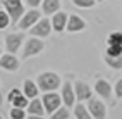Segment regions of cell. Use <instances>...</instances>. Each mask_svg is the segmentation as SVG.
I'll list each match as a JSON object with an SVG mask.
<instances>
[{
    "label": "cell",
    "instance_id": "obj_1",
    "mask_svg": "<svg viewBox=\"0 0 122 119\" xmlns=\"http://www.w3.org/2000/svg\"><path fill=\"white\" fill-rule=\"evenodd\" d=\"M36 83L41 92H55L60 86V76L52 71H45L36 78Z\"/></svg>",
    "mask_w": 122,
    "mask_h": 119
},
{
    "label": "cell",
    "instance_id": "obj_11",
    "mask_svg": "<svg viewBox=\"0 0 122 119\" xmlns=\"http://www.w3.org/2000/svg\"><path fill=\"white\" fill-rule=\"evenodd\" d=\"M22 40L24 36L21 33H9L5 36V45H7V50L9 52H17L21 49V45H22Z\"/></svg>",
    "mask_w": 122,
    "mask_h": 119
},
{
    "label": "cell",
    "instance_id": "obj_28",
    "mask_svg": "<svg viewBox=\"0 0 122 119\" xmlns=\"http://www.w3.org/2000/svg\"><path fill=\"white\" fill-rule=\"evenodd\" d=\"M24 2H26V5H29L31 9H36L38 5L43 4V0H24Z\"/></svg>",
    "mask_w": 122,
    "mask_h": 119
},
{
    "label": "cell",
    "instance_id": "obj_20",
    "mask_svg": "<svg viewBox=\"0 0 122 119\" xmlns=\"http://www.w3.org/2000/svg\"><path fill=\"white\" fill-rule=\"evenodd\" d=\"M105 62H107V66H110L112 69H122V55L113 57V55L105 54Z\"/></svg>",
    "mask_w": 122,
    "mask_h": 119
},
{
    "label": "cell",
    "instance_id": "obj_24",
    "mask_svg": "<svg viewBox=\"0 0 122 119\" xmlns=\"http://www.w3.org/2000/svg\"><path fill=\"white\" fill-rule=\"evenodd\" d=\"M50 117H52V119H69V117H71V112L67 110V105H66V107H59Z\"/></svg>",
    "mask_w": 122,
    "mask_h": 119
},
{
    "label": "cell",
    "instance_id": "obj_6",
    "mask_svg": "<svg viewBox=\"0 0 122 119\" xmlns=\"http://www.w3.org/2000/svg\"><path fill=\"white\" fill-rule=\"evenodd\" d=\"M45 49V43L40 38H29L26 45H24V52H22V59H29L33 55H38Z\"/></svg>",
    "mask_w": 122,
    "mask_h": 119
},
{
    "label": "cell",
    "instance_id": "obj_22",
    "mask_svg": "<svg viewBox=\"0 0 122 119\" xmlns=\"http://www.w3.org/2000/svg\"><path fill=\"white\" fill-rule=\"evenodd\" d=\"M12 24V17H10V14L7 12L5 9L4 11H0V29H5L7 26H10Z\"/></svg>",
    "mask_w": 122,
    "mask_h": 119
},
{
    "label": "cell",
    "instance_id": "obj_2",
    "mask_svg": "<svg viewBox=\"0 0 122 119\" xmlns=\"http://www.w3.org/2000/svg\"><path fill=\"white\" fill-rule=\"evenodd\" d=\"M2 5H4V9L10 14V17H12V24H17L19 19L24 16L22 2H21V0H2Z\"/></svg>",
    "mask_w": 122,
    "mask_h": 119
},
{
    "label": "cell",
    "instance_id": "obj_10",
    "mask_svg": "<svg viewBox=\"0 0 122 119\" xmlns=\"http://www.w3.org/2000/svg\"><path fill=\"white\" fill-rule=\"evenodd\" d=\"M62 102L66 104L67 107H72L74 105V100L77 98L76 97V90H74V86L71 85V81H66L62 85Z\"/></svg>",
    "mask_w": 122,
    "mask_h": 119
},
{
    "label": "cell",
    "instance_id": "obj_21",
    "mask_svg": "<svg viewBox=\"0 0 122 119\" xmlns=\"http://www.w3.org/2000/svg\"><path fill=\"white\" fill-rule=\"evenodd\" d=\"M9 116H10V119H24V117H28V110L22 109V107H14L12 105Z\"/></svg>",
    "mask_w": 122,
    "mask_h": 119
},
{
    "label": "cell",
    "instance_id": "obj_26",
    "mask_svg": "<svg viewBox=\"0 0 122 119\" xmlns=\"http://www.w3.org/2000/svg\"><path fill=\"white\" fill-rule=\"evenodd\" d=\"M107 54L113 55V57H119V55H122V45H108L107 47Z\"/></svg>",
    "mask_w": 122,
    "mask_h": 119
},
{
    "label": "cell",
    "instance_id": "obj_3",
    "mask_svg": "<svg viewBox=\"0 0 122 119\" xmlns=\"http://www.w3.org/2000/svg\"><path fill=\"white\" fill-rule=\"evenodd\" d=\"M41 100H43V105H45V110H46V116H52L55 110L60 107L62 95L53 93V92H45V95H43Z\"/></svg>",
    "mask_w": 122,
    "mask_h": 119
},
{
    "label": "cell",
    "instance_id": "obj_29",
    "mask_svg": "<svg viewBox=\"0 0 122 119\" xmlns=\"http://www.w3.org/2000/svg\"><path fill=\"white\" fill-rule=\"evenodd\" d=\"M17 93H19V88H12V90L9 92V95H7V100L10 102V100H12V98H14V97H15Z\"/></svg>",
    "mask_w": 122,
    "mask_h": 119
},
{
    "label": "cell",
    "instance_id": "obj_4",
    "mask_svg": "<svg viewBox=\"0 0 122 119\" xmlns=\"http://www.w3.org/2000/svg\"><path fill=\"white\" fill-rule=\"evenodd\" d=\"M41 19V12H40L38 9H31V11H28V12H24V16L19 19V22H17V26L21 28V29H31L36 22Z\"/></svg>",
    "mask_w": 122,
    "mask_h": 119
},
{
    "label": "cell",
    "instance_id": "obj_16",
    "mask_svg": "<svg viewBox=\"0 0 122 119\" xmlns=\"http://www.w3.org/2000/svg\"><path fill=\"white\" fill-rule=\"evenodd\" d=\"M41 11L45 16H53L55 12L60 11V0H43Z\"/></svg>",
    "mask_w": 122,
    "mask_h": 119
},
{
    "label": "cell",
    "instance_id": "obj_27",
    "mask_svg": "<svg viewBox=\"0 0 122 119\" xmlns=\"http://www.w3.org/2000/svg\"><path fill=\"white\" fill-rule=\"evenodd\" d=\"M115 97L117 98H122V78L115 83Z\"/></svg>",
    "mask_w": 122,
    "mask_h": 119
},
{
    "label": "cell",
    "instance_id": "obj_23",
    "mask_svg": "<svg viewBox=\"0 0 122 119\" xmlns=\"http://www.w3.org/2000/svg\"><path fill=\"white\" fill-rule=\"evenodd\" d=\"M108 45H122V31H113L107 38Z\"/></svg>",
    "mask_w": 122,
    "mask_h": 119
},
{
    "label": "cell",
    "instance_id": "obj_8",
    "mask_svg": "<svg viewBox=\"0 0 122 119\" xmlns=\"http://www.w3.org/2000/svg\"><path fill=\"white\" fill-rule=\"evenodd\" d=\"M0 66H2V69L14 73V71H17V69L21 67V62H19V59L10 52V54H4L2 57H0Z\"/></svg>",
    "mask_w": 122,
    "mask_h": 119
},
{
    "label": "cell",
    "instance_id": "obj_17",
    "mask_svg": "<svg viewBox=\"0 0 122 119\" xmlns=\"http://www.w3.org/2000/svg\"><path fill=\"white\" fill-rule=\"evenodd\" d=\"M22 92L26 93L29 98H35L40 93V86H38V83L33 81V79H26V81H24V86H22Z\"/></svg>",
    "mask_w": 122,
    "mask_h": 119
},
{
    "label": "cell",
    "instance_id": "obj_19",
    "mask_svg": "<svg viewBox=\"0 0 122 119\" xmlns=\"http://www.w3.org/2000/svg\"><path fill=\"white\" fill-rule=\"evenodd\" d=\"M74 117L76 119H89V117H93L91 112H89V109L84 107L83 104H77L74 107Z\"/></svg>",
    "mask_w": 122,
    "mask_h": 119
},
{
    "label": "cell",
    "instance_id": "obj_25",
    "mask_svg": "<svg viewBox=\"0 0 122 119\" xmlns=\"http://www.w3.org/2000/svg\"><path fill=\"white\" fill-rule=\"evenodd\" d=\"M72 4L81 7V9H89V7H93L96 4V0H72Z\"/></svg>",
    "mask_w": 122,
    "mask_h": 119
},
{
    "label": "cell",
    "instance_id": "obj_12",
    "mask_svg": "<svg viewBox=\"0 0 122 119\" xmlns=\"http://www.w3.org/2000/svg\"><path fill=\"white\" fill-rule=\"evenodd\" d=\"M67 21H69V16L66 12H55L53 17H52V24H53V31H57V33H62L64 29H67Z\"/></svg>",
    "mask_w": 122,
    "mask_h": 119
},
{
    "label": "cell",
    "instance_id": "obj_14",
    "mask_svg": "<svg viewBox=\"0 0 122 119\" xmlns=\"http://www.w3.org/2000/svg\"><path fill=\"white\" fill-rule=\"evenodd\" d=\"M84 28H86V22H84V19L81 17V16H76V14L69 16L67 31H71V33H77V31H83Z\"/></svg>",
    "mask_w": 122,
    "mask_h": 119
},
{
    "label": "cell",
    "instance_id": "obj_7",
    "mask_svg": "<svg viewBox=\"0 0 122 119\" xmlns=\"http://www.w3.org/2000/svg\"><path fill=\"white\" fill-rule=\"evenodd\" d=\"M26 110H28V117H43L46 114L45 105H43V100H40L36 97L29 100V105L26 107Z\"/></svg>",
    "mask_w": 122,
    "mask_h": 119
},
{
    "label": "cell",
    "instance_id": "obj_18",
    "mask_svg": "<svg viewBox=\"0 0 122 119\" xmlns=\"http://www.w3.org/2000/svg\"><path fill=\"white\" fill-rule=\"evenodd\" d=\"M29 97H28V95L26 93H24V92H19L17 95H15V97L9 102V104L10 105H14V107H22V109H26L28 105H29Z\"/></svg>",
    "mask_w": 122,
    "mask_h": 119
},
{
    "label": "cell",
    "instance_id": "obj_13",
    "mask_svg": "<svg viewBox=\"0 0 122 119\" xmlns=\"http://www.w3.org/2000/svg\"><path fill=\"white\" fill-rule=\"evenodd\" d=\"M74 90H76V97L79 102H83V100H89L91 98V88H89V85L84 83V81H76L74 85Z\"/></svg>",
    "mask_w": 122,
    "mask_h": 119
},
{
    "label": "cell",
    "instance_id": "obj_30",
    "mask_svg": "<svg viewBox=\"0 0 122 119\" xmlns=\"http://www.w3.org/2000/svg\"><path fill=\"white\" fill-rule=\"evenodd\" d=\"M96 2H105V0H96Z\"/></svg>",
    "mask_w": 122,
    "mask_h": 119
},
{
    "label": "cell",
    "instance_id": "obj_9",
    "mask_svg": "<svg viewBox=\"0 0 122 119\" xmlns=\"http://www.w3.org/2000/svg\"><path fill=\"white\" fill-rule=\"evenodd\" d=\"M88 109H89V112H91V116H93L95 119H103L105 116H107L105 104H103L102 100H98V98H89Z\"/></svg>",
    "mask_w": 122,
    "mask_h": 119
},
{
    "label": "cell",
    "instance_id": "obj_5",
    "mask_svg": "<svg viewBox=\"0 0 122 119\" xmlns=\"http://www.w3.org/2000/svg\"><path fill=\"white\" fill-rule=\"evenodd\" d=\"M52 29H53L52 21H50V19H48L46 16H45V17H41V19H40V21H38V22H36V24H35L33 28H31L29 31H31V35H33V36L46 38L48 35L52 33Z\"/></svg>",
    "mask_w": 122,
    "mask_h": 119
},
{
    "label": "cell",
    "instance_id": "obj_15",
    "mask_svg": "<svg viewBox=\"0 0 122 119\" xmlns=\"http://www.w3.org/2000/svg\"><path fill=\"white\" fill-rule=\"evenodd\" d=\"M95 92L105 100H108L112 97V86H110V83L107 79H98V81L95 83Z\"/></svg>",
    "mask_w": 122,
    "mask_h": 119
}]
</instances>
